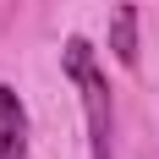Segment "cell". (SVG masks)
Instances as JSON below:
<instances>
[{
    "mask_svg": "<svg viewBox=\"0 0 159 159\" xmlns=\"http://www.w3.org/2000/svg\"><path fill=\"white\" fill-rule=\"evenodd\" d=\"M110 49L121 66H137V55H143V44H137V6L132 0H121L110 16Z\"/></svg>",
    "mask_w": 159,
    "mask_h": 159,
    "instance_id": "3957f363",
    "label": "cell"
},
{
    "mask_svg": "<svg viewBox=\"0 0 159 159\" xmlns=\"http://www.w3.org/2000/svg\"><path fill=\"white\" fill-rule=\"evenodd\" d=\"M61 66L71 88L82 99V126H88V159H115V99H110V77H104V61H99V49L71 33L61 49Z\"/></svg>",
    "mask_w": 159,
    "mask_h": 159,
    "instance_id": "6da1fadb",
    "label": "cell"
},
{
    "mask_svg": "<svg viewBox=\"0 0 159 159\" xmlns=\"http://www.w3.org/2000/svg\"><path fill=\"white\" fill-rule=\"evenodd\" d=\"M33 148V121H28V104L11 82H0V159H28Z\"/></svg>",
    "mask_w": 159,
    "mask_h": 159,
    "instance_id": "7a4b0ae2",
    "label": "cell"
}]
</instances>
